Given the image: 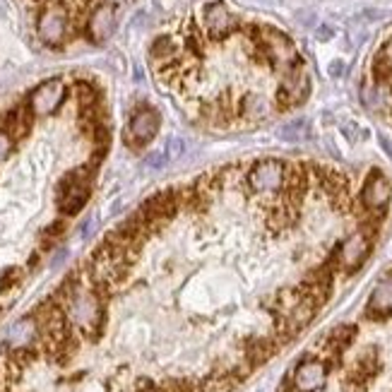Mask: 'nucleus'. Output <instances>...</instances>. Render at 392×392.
<instances>
[{"mask_svg": "<svg viewBox=\"0 0 392 392\" xmlns=\"http://www.w3.org/2000/svg\"><path fill=\"white\" fill-rule=\"evenodd\" d=\"M364 104L392 121V29L380 41L364 80Z\"/></svg>", "mask_w": 392, "mask_h": 392, "instance_id": "nucleus-1", "label": "nucleus"}, {"mask_svg": "<svg viewBox=\"0 0 392 392\" xmlns=\"http://www.w3.org/2000/svg\"><path fill=\"white\" fill-rule=\"evenodd\" d=\"M70 31L72 24L67 5H63L60 0H46L39 10V17H36V34H39L41 44L58 49L67 41Z\"/></svg>", "mask_w": 392, "mask_h": 392, "instance_id": "nucleus-2", "label": "nucleus"}, {"mask_svg": "<svg viewBox=\"0 0 392 392\" xmlns=\"http://www.w3.org/2000/svg\"><path fill=\"white\" fill-rule=\"evenodd\" d=\"M65 306H67V313H70L72 322H75L77 327H82V330L90 334L101 330L104 308H101V299H99V291H90V289L77 286Z\"/></svg>", "mask_w": 392, "mask_h": 392, "instance_id": "nucleus-3", "label": "nucleus"}, {"mask_svg": "<svg viewBox=\"0 0 392 392\" xmlns=\"http://www.w3.org/2000/svg\"><path fill=\"white\" fill-rule=\"evenodd\" d=\"M90 169H77L63 181L60 186V195H58V205L63 214H77L85 207L87 197H90Z\"/></svg>", "mask_w": 392, "mask_h": 392, "instance_id": "nucleus-4", "label": "nucleus"}, {"mask_svg": "<svg viewBox=\"0 0 392 392\" xmlns=\"http://www.w3.org/2000/svg\"><path fill=\"white\" fill-rule=\"evenodd\" d=\"M65 97H67L65 82L58 80V77H54V80L41 82V85L29 94L27 106L34 116H51V113H56L63 106Z\"/></svg>", "mask_w": 392, "mask_h": 392, "instance_id": "nucleus-5", "label": "nucleus"}, {"mask_svg": "<svg viewBox=\"0 0 392 392\" xmlns=\"http://www.w3.org/2000/svg\"><path fill=\"white\" fill-rule=\"evenodd\" d=\"M327 383V366L318 357H306L291 375L289 392H320Z\"/></svg>", "mask_w": 392, "mask_h": 392, "instance_id": "nucleus-6", "label": "nucleus"}, {"mask_svg": "<svg viewBox=\"0 0 392 392\" xmlns=\"http://www.w3.org/2000/svg\"><path fill=\"white\" fill-rule=\"evenodd\" d=\"M116 24H118V15L113 5H108V3L94 5L85 22L87 39H90L92 44H104V41L111 39V34L116 31Z\"/></svg>", "mask_w": 392, "mask_h": 392, "instance_id": "nucleus-7", "label": "nucleus"}, {"mask_svg": "<svg viewBox=\"0 0 392 392\" xmlns=\"http://www.w3.org/2000/svg\"><path fill=\"white\" fill-rule=\"evenodd\" d=\"M181 202H179V193L176 190H161L156 195H152L147 202L142 205V217L147 219L149 229L152 227H161L169 219H174V214L179 212Z\"/></svg>", "mask_w": 392, "mask_h": 392, "instance_id": "nucleus-8", "label": "nucleus"}, {"mask_svg": "<svg viewBox=\"0 0 392 392\" xmlns=\"http://www.w3.org/2000/svg\"><path fill=\"white\" fill-rule=\"evenodd\" d=\"M156 130H159V113L149 106L138 108L128 125L130 145H147L156 135ZM128 135H125V138H128Z\"/></svg>", "mask_w": 392, "mask_h": 392, "instance_id": "nucleus-9", "label": "nucleus"}, {"mask_svg": "<svg viewBox=\"0 0 392 392\" xmlns=\"http://www.w3.org/2000/svg\"><path fill=\"white\" fill-rule=\"evenodd\" d=\"M36 337H39V325H36L34 318H22V320H17L8 330V344L13 349L31 347Z\"/></svg>", "mask_w": 392, "mask_h": 392, "instance_id": "nucleus-10", "label": "nucleus"}, {"mask_svg": "<svg viewBox=\"0 0 392 392\" xmlns=\"http://www.w3.org/2000/svg\"><path fill=\"white\" fill-rule=\"evenodd\" d=\"M31 118H34V113L29 111V106H15L13 111H10L8 116H5L3 130H5V133H8L13 140H19V138H24V135L29 133Z\"/></svg>", "mask_w": 392, "mask_h": 392, "instance_id": "nucleus-11", "label": "nucleus"}, {"mask_svg": "<svg viewBox=\"0 0 392 392\" xmlns=\"http://www.w3.org/2000/svg\"><path fill=\"white\" fill-rule=\"evenodd\" d=\"M236 385H238V380L234 378L229 370H224V373L207 375V378L197 385V392H234Z\"/></svg>", "mask_w": 392, "mask_h": 392, "instance_id": "nucleus-12", "label": "nucleus"}, {"mask_svg": "<svg viewBox=\"0 0 392 392\" xmlns=\"http://www.w3.org/2000/svg\"><path fill=\"white\" fill-rule=\"evenodd\" d=\"M164 152H166V159L176 161L183 154V152H186V142H183V140H179V138H171L169 142L164 145Z\"/></svg>", "mask_w": 392, "mask_h": 392, "instance_id": "nucleus-13", "label": "nucleus"}, {"mask_svg": "<svg viewBox=\"0 0 392 392\" xmlns=\"http://www.w3.org/2000/svg\"><path fill=\"white\" fill-rule=\"evenodd\" d=\"M17 279H19L17 268H8V270H3V272H0V291L10 289V286H13Z\"/></svg>", "mask_w": 392, "mask_h": 392, "instance_id": "nucleus-14", "label": "nucleus"}, {"mask_svg": "<svg viewBox=\"0 0 392 392\" xmlns=\"http://www.w3.org/2000/svg\"><path fill=\"white\" fill-rule=\"evenodd\" d=\"M13 142H15V140L10 138V135L5 133V130H0V161L8 159V154L13 152Z\"/></svg>", "mask_w": 392, "mask_h": 392, "instance_id": "nucleus-15", "label": "nucleus"}, {"mask_svg": "<svg viewBox=\"0 0 392 392\" xmlns=\"http://www.w3.org/2000/svg\"><path fill=\"white\" fill-rule=\"evenodd\" d=\"M63 231H65V222H54L49 229H46V236H51V238H58Z\"/></svg>", "mask_w": 392, "mask_h": 392, "instance_id": "nucleus-16", "label": "nucleus"}]
</instances>
